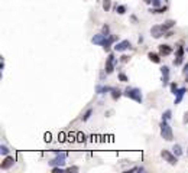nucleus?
I'll list each match as a JSON object with an SVG mask.
<instances>
[{
    "instance_id": "obj_1",
    "label": "nucleus",
    "mask_w": 188,
    "mask_h": 173,
    "mask_svg": "<svg viewBox=\"0 0 188 173\" xmlns=\"http://www.w3.org/2000/svg\"><path fill=\"white\" fill-rule=\"evenodd\" d=\"M123 95L127 97L129 100H133V101L142 104L143 102V95H142V91L139 88H135V87H127V88L123 91Z\"/></svg>"
},
{
    "instance_id": "obj_2",
    "label": "nucleus",
    "mask_w": 188,
    "mask_h": 173,
    "mask_svg": "<svg viewBox=\"0 0 188 173\" xmlns=\"http://www.w3.org/2000/svg\"><path fill=\"white\" fill-rule=\"evenodd\" d=\"M159 130H161V137L167 141H172L174 140V133H172L171 126L168 124L167 120H161L159 123Z\"/></svg>"
},
{
    "instance_id": "obj_3",
    "label": "nucleus",
    "mask_w": 188,
    "mask_h": 173,
    "mask_svg": "<svg viewBox=\"0 0 188 173\" xmlns=\"http://www.w3.org/2000/svg\"><path fill=\"white\" fill-rule=\"evenodd\" d=\"M55 152V157L54 159H51L48 163H49V166H61V167H64V165H65V160H67L68 157V153L67 152H58V150H54Z\"/></svg>"
},
{
    "instance_id": "obj_4",
    "label": "nucleus",
    "mask_w": 188,
    "mask_h": 173,
    "mask_svg": "<svg viewBox=\"0 0 188 173\" xmlns=\"http://www.w3.org/2000/svg\"><path fill=\"white\" fill-rule=\"evenodd\" d=\"M161 156L165 162H168L171 166H175L178 163V156H177L174 152H169V150H162L161 152Z\"/></svg>"
},
{
    "instance_id": "obj_5",
    "label": "nucleus",
    "mask_w": 188,
    "mask_h": 173,
    "mask_svg": "<svg viewBox=\"0 0 188 173\" xmlns=\"http://www.w3.org/2000/svg\"><path fill=\"white\" fill-rule=\"evenodd\" d=\"M114 65H116V58H114V54H109L107 59H106V65H104V72L107 75L113 74L114 71Z\"/></svg>"
},
{
    "instance_id": "obj_6",
    "label": "nucleus",
    "mask_w": 188,
    "mask_h": 173,
    "mask_svg": "<svg viewBox=\"0 0 188 173\" xmlns=\"http://www.w3.org/2000/svg\"><path fill=\"white\" fill-rule=\"evenodd\" d=\"M132 43H130V41H127V39H125V41H119V42L114 45V51L116 52H125L127 51V49H132Z\"/></svg>"
},
{
    "instance_id": "obj_7",
    "label": "nucleus",
    "mask_w": 188,
    "mask_h": 173,
    "mask_svg": "<svg viewBox=\"0 0 188 173\" xmlns=\"http://www.w3.org/2000/svg\"><path fill=\"white\" fill-rule=\"evenodd\" d=\"M161 75H162L161 81H162V85H163V87L171 82V81H169V76H171V69H169V67H167V65L161 67Z\"/></svg>"
},
{
    "instance_id": "obj_8",
    "label": "nucleus",
    "mask_w": 188,
    "mask_h": 173,
    "mask_svg": "<svg viewBox=\"0 0 188 173\" xmlns=\"http://www.w3.org/2000/svg\"><path fill=\"white\" fill-rule=\"evenodd\" d=\"M165 30H163L162 25H155L152 26V29H150V35L154 36L155 39H159V38H162V36H165Z\"/></svg>"
},
{
    "instance_id": "obj_9",
    "label": "nucleus",
    "mask_w": 188,
    "mask_h": 173,
    "mask_svg": "<svg viewBox=\"0 0 188 173\" xmlns=\"http://www.w3.org/2000/svg\"><path fill=\"white\" fill-rule=\"evenodd\" d=\"M107 38H109V35H104V33H97V35H94V36L91 38V43L103 46V45L106 43V41H107Z\"/></svg>"
},
{
    "instance_id": "obj_10",
    "label": "nucleus",
    "mask_w": 188,
    "mask_h": 173,
    "mask_svg": "<svg viewBox=\"0 0 188 173\" xmlns=\"http://www.w3.org/2000/svg\"><path fill=\"white\" fill-rule=\"evenodd\" d=\"M172 46L171 45H168V43H162V45H159V54L161 56H169L172 54Z\"/></svg>"
},
{
    "instance_id": "obj_11",
    "label": "nucleus",
    "mask_w": 188,
    "mask_h": 173,
    "mask_svg": "<svg viewBox=\"0 0 188 173\" xmlns=\"http://www.w3.org/2000/svg\"><path fill=\"white\" fill-rule=\"evenodd\" d=\"M187 88L185 87H182V88H178V91L175 93V101H174V104L175 106H178V104H181V101H182V98L185 97V94H187Z\"/></svg>"
},
{
    "instance_id": "obj_12",
    "label": "nucleus",
    "mask_w": 188,
    "mask_h": 173,
    "mask_svg": "<svg viewBox=\"0 0 188 173\" xmlns=\"http://www.w3.org/2000/svg\"><path fill=\"white\" fill-rule=\"evenodd\" d=\"M13 163H15V159L7 154V156L4 157V160L2 162V170H9L13 166Z\"/></svg>"
},
{
    "instance_id": "obj_13",
    "label": "nucleus",
    "mask_w": 188,
    "mask_h": 173,
    "mask_svg": "<svg viewBox=\"0 0 188 173\" xmlns=\"http://www.w3.org/2000/svg\"><path fill=\"white\" fill-rule=\"evenodd\" d=\"M116 41H117V38L114 36V35H109V38H107V41H106V43L103 45V49H104V51H110V46H112Z\"/></svg>"
},
{
    "instance_id": "obj_14",
    "label": "nucleus",
    "mask_w": 188,
    "mask_h": 173,
    "mask_svg": "<svg viewBox=\"0 0 188 173\" xmlns=\"http://www.w3.org/2000/svg\"><path fill=\"white\" fill-rule=\"evenodd\" d=\"M149 61H152L154 63H161V54H155V52H149L148 54Z\"/></svg>"
},
{
    "instance_id": "obj_15",
    "label": "nucleus",
    "mask_w": 188,
    "mask_h": 173,
    "mask_svg": "<svg viewBox=\"0 0 188 173\" xmlns=\"http://www.w3.org/2000/svg\"><path fill=\"white\" fill-rule=\"evenodd\" d=\"M112 91V87H107V85H97L96 87V93L97 94H106Z\"/></svg>"
},
{
    "instance_id": "obj_16",
    "label": "nucleus",
    "mask_w": 188,
    "mask_h": 173,
    "mask_svg": "<svg viewBox=\"0 0 188 173\" xmlns=\"http://www.w3.org/2000/svg\"><path fill=\"white\" fill-rule=\"evenodd\" d=\"M168 10V6H161V7H150L149 9V13H152V15H159V13H165Z\"/></svg>"
},
{
    "instance_id": "obj_17",
    "label": "nucleus",
    "mask_w": 188,
    "mask_h": 173,
    "mask_svg": "<svg viewBox=\"0 0 188 173\" xmlns=\"http://www.w3.org/2000/svg\"><path fill=\"white\" fill-rule=\"evenodd\" d=\"M110 94H112V98H113V100H114V101H117V100H119V98L123 95V91H120L119 88H112Z\"/></svg>"
},
{
    "instance_id": "obj_18",
    "label": "nucleus",
    "mask_w": 188,
    "mask_h": 173,
    "mask_svg": "<svg viewBox=\"0 0 188 173\" xmlns=\"http://www.w3.org/2000/svg\"><path fill=\"white\" fill-rule=\"evenodd\" d=\"M174 26H175V20H172V19H168L165 23H162V28H163V30H165V32L171 30Z\"/></svg>"
},
{
    "instance_id": "obj_19",
    "label": "nucleus",
    "mask_w": 188,
    "mask_h": 173,
    "mask_svg": "<svg viewBox=\"0 0 188 173\" xmlns=\"http://www.w3.org/2000/svg\"><path fill=\"white\" fill-rule=\"evenodd\" d=\"M172 152L175 153L178 157H181L182 154H184V150H182V147H181L180 144H174V147H172Z\"/></svg>"
},
{
    "instance_id": "obj_20",
    "label": "nucleus",
    "mask_w": 188,
    "mask_h": 173,
    "mask_svg": "<svg viewBox=\"0 0 188 173\" xmlns=\"http://www.w3.org/2000/svg\"><path fill=\"white\" fill-rule=\"evenodd\" d=\"M184 54H185V48L182 45H180L175 51V58H184Z\"/></svg>"
},
{
    "instance_id": "obj_21",
    "label": "nucleus",
    "mask_w": 188,
    "mask_h": 173,
    "mask_svg": "<svg viewBox=\"0 0 188 173\" xmlns=\"http://www.w3.org/2000/svg\"><path fill=\"white\" fill-rule=\"evenodd\" d=\"M114 10H116V13H119V15H125L126 6L125 4H116V6H114Z\"/></svg>"
},
{
    "instance_id": "obj_22",
    "label": "nucleus",
    "mask_w": 188,
    "mask_h": 173,
    "mask_svg": "<svg viewBox=\"0 0 188 173\" xmlns=\"http://www.w3.org/2000/svg\"><path fill=\"white\" fill-rule=\"evenodd\" d=\"M91 115H93V108H88V110H87V111H85V113H84V114H83V117H81V120H83V121H88Z\"/></svg>"
},
{
    "instance_id": "obj_23",
    "label": "nucleus",
    "mask_w": 188,
    "mask_h": 173,
    "mask_svg": "<svg viewBox=\"0 0 188 173\" xmlns=\"http://www.w3.org/2000/svg\"><path fill=\"white\" fill-rule=\"evenodd\" d=\"M117 80L120 81V82H129V76L126 75L125 72H120V74L117 75Z\"/></svg>"
},
{
    "instance_id": "obj_24",
    "label": "nucleus",
    "mask_w": 188,
    "mask_h": 173,
    "mask_svg": "<svg viewBox=\"0 0 188 173\" xmlns=\"http://www.w3.org/2000/svg\"><path fill=\"white\" fill-rule=\"evenodd\" d=\"M101 6H103V9H104L106 12H109L110 9H112V0H103Z\"/></svg>"
},
{
    "instance_id": "obj_25",
    "label": "nucleus",
    "mask_w": 188,
    "mask_h": 173,
    "mask_svg": "<svg viewBox=\"0 0 188 173\" xmlns=\"http://www.w3.org/2000/svg\"><path fill=\"white\" fill-rule=\"evenodd\" d=\"M169 89H171V93L175 95V93L178 91V84H177L175 81H171V82H169Z\"/></svg>"
},
{
    "instance_id": "obj_26",
    "label": "nucleus",
    "mask_w": 188,
    "mask_h": 173,
    "mask_svg": "<svg viewBox=\"0 0 188 173\" xmlns=\"http://www.w3.org/2000/svg\"><path fill=\"white\" fill-rule=\"evenodd\" d=\"M172 118V111L171 110H165L162 114V120H167V121H169Z\"/></svg>"
},
{
    "instance_id": "obj_27",
    "label": "nucleus",
    "mask_w": 188,
    "mask_h": 173,
    "mask_svg": "<svg viewBox=\"0 0 188 173\" xmlns=\"http://www.w3.org/2000/svg\"><path fill=\"white\" fill-rule=\"evenodd\" d=\"M0 153H2L3 156H7L9 153H10V150H9L7 146H0Z\"/></svg>"
},
{
    "instance_id": "obj_28",
    "label": "nucleus",
    "mask_w": 188,
    "mask_h": 173,
    "mask_svg": "<svg viewBox=\"0 0 188 173\" xmlns=\"http://www.w3.org/2000/svg\"><path fill=\"white\" fill-rule=\"evenodd\" d=\"M161 6H162L161 0H152V7H161Z\"/></svg>"
},
{
    "instance_id": "obj_29",
    "label": "nucleus",
    "mask_w": 188,
    "mask_h": 173,
    "mask_svg": "<svg viewBox=\"0 0 188 173\" xmlns=\"http://www.w3.org/2000/svg\"><path fill=\"white\" fill-rule=\"evenodd\" d=\"M101 33L110 35V26H109V25H104V26H103V30H101Z\"/></svg>"
},
{
    "instance_id": "obj_30",
    "label": "nucleus",
    "mask_w": 188,
    "mask_h": 173,
    "mask_svg": "<svg viewBox=\"0 0 188 173\" xmlns=\"http://www.w3.org/2000/svg\"><path fill=\"white\" fill-rule=\"evenodd\" d=\"M129 61H130V56L129 55H122L120 56V62L126 63V62H129Z\"/></svg>"
},
{
    "instance_id": "obj_31",
    "label": "nucleus",
    "mask_w": 188,
    "mask_h": 173,
    "mask_svg": "<svg viewBox=\"0 0 188 173\" xmlns=\"http://www.w3.org/2000/svg\"><path fill=\"white\" fill-rule=\"evenodd\" d=\"M182 59H184V58H175V59H174V65H175V67L181 65V63H182Z\"/></svg>"
},
{
    "instance_id": "obj_32",
    "label": "nucleus",
    "mask_w": 188,
    "mask_h": 173,
    "mask_svg": "<svg viewBox=\"0 0 188 173\" xmlns=\"http://www.w3.org/2000/svg\"><path fill=\"white\" fill-rule=\"evenodd\" d=\"M143 167H132V169H130V172H143Z\"/></svg>"
},
{
    "instance_id": "obj_33",
    "label": "nucleus",
    "mask_w": 188,
    "mask_h": 173,
    "mask_svg": "<svg viewBox=\"0 0 188 173\" xmlns=\"http://www.w3.org/2000/svg\"><path fill=\"white\" fill-rule=\"evenodd\" d=\"M65 170H68V172H78V167H77V166H72V167H68V169H65Z\"/></svg>"
},
{
    "instance_id": "obj_34",
    "label": "nucleus",
    "mask_w": 188,
    "mask_h": 173,
    "mask_svg": "<svg viewBox=\"0 0 188 173\" xmlns=\"http://www.w3.org/2000/svg\"><path fill=\"white\" fill-rule=\"evenodd\" d=\"M172 35H174V32H172V30H168L167 33H165V38H171Z\"/></svg>"
},
{
    "instance_id": "obj_35",
    "label": "nucleus",
    "mask_w": 188,
    "mask_h": 173,
    "mask_svg": "<svg viewBox=\"0 0 188 173\" xmlns=\"http://www.w3.org/2000/svg\"><path fill=\"white\" fill-rule=\"evenodd\" d=\"M182 72H184L185 75H187V74H188V62L184 65V71H182Z\"/></svg>"
},
{
    "instance_id": "obj_36",
    "label": "nucleus",
    "mask_w": 188,
    "mask_h": 173,
    "mask_svg": "<svg viewBox=\"0 0 188 173\" xmlns=\"http://www.w3.org/2000/svg\"><path fill=\"white\" fill-rule=\"evenodd\" d=\"M184 123H185V124H188V111L184 114Z\"/></svg>"
},
{
    "instance_id": "obj_37",
    "label": "nucleus",
    "mask_w": 188,
    "mask_h": 173,
    "mask_svg": "<svg viewBox=\"0 0 188 173\" xmlns=\"http://www.w3.org/2000/svg\"><path fill=\"white\" fill-rule=\"evenodd\" d=\"M143 2H145L146 4H152V0H143Z\"/></svg>"
},
{
    "instance_id": "obj_38",
    "label": "nucleus",
    "mask_w": 188,
    "mask_h": 173,
    "mask_svg": "<svg viewBox=\"0 0 188 173\" xmlns=\"http://www.w3.org/2000/svg\"><path fill=\"white\" fill-rule=\"evenodd\" d=\"M185 82H187V84H188V74H187V75H185Z\"/></svg>"
},
{
    "instance_id": "obj_39",
    "label": "nucleus",
    "mask_w": 188,
    "mask_h": 173,
    "mask_svg": "<svg viewBox=\"0 0 188 173\" xmlns=\"http://www.w3.org/2000/svg\"><path fill=\"white\" fill-rule=\"evenodd\" d=\"M187 154H188V149H187Z\"/></svg>"
},
{
    "instance_id": "obj_40",
    "label": "nucleus",
    "mask_w": 188,
    "mask_h": 173,
    "mask_svg": "<svg viewBox=\"0 0 188 173\" xmlns=\"http://www.w3.org/2000/svg\"><path fill=\"white\" fill-rule=\"evenodd\" d=\"M187 52H188V48H187Z\"/></svg>"
},
{
    "instance_id": "obj_41",
    "label": "nucleus",
    "mask_w": 188,
    "mask_h": 173,
    "mask_svg": "<svg viewBox=\"0 0 188 173\" xmlns=\"http://www.w3.org/2000/svg\"><path fill=\"white\" fill-rule=\"evenodd\" d=\"M165 2H168V0H165Z\"/></svg>"
}]
</instances>
